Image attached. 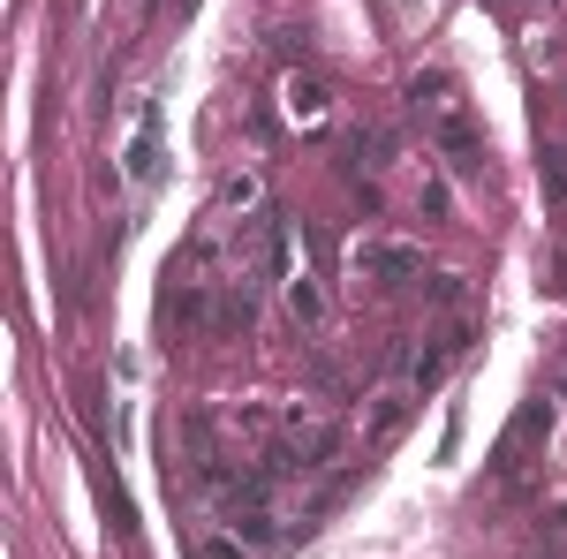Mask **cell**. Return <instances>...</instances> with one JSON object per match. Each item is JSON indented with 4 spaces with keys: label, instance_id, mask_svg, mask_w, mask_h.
Here are the masks:
<instances>
[{
    "label": "cell",
    "instance_id": "cell-1",
    "mask_svg": "<svg viewBox=\"0 0 567 559\" xmlns=\"http://www.w3.org/2000/svg\"><path fill=\"white\" fill-rule=\"evenodd\" d=\"M409 106H416V122L432 130L439 159H446L454 174L484 167V144H477V130H470V99H462V84H454L446 69H424V76L409 84Z\"/></svg>",
    "mask_w": 567,
    "mask_h": 559
},
{
    "label": "cell",
    "instance_id": "cell-2",
    "mask_svg": "<svg viewBox=\"0 0 567 559\" xmlns=\"http://www.w3.org/2000/svg\"><path fill=\"white\" fill-rule=\"evenodd\" d=\"M462 348H470V333L462 325H446V333H432V341H409L401 348V386H439L446 379V363H462Z\"/></svg>",
    "mask_w": 567,
    "mask_h": 559
},
{
    "label": "cell",
    "instance_id": "cell-3",
    "mask_svg": "<svg viewBox=\"0 0 567 559\" xmlns=\"http://www.w3.org/2000/svg\"><path fill=\"white\" fill-rule=\"evenodd\" d=\"M349 272L355 280H416V272H424V250H416V242H355L349 250Z\"/></svg>",
    "mask_w": 567,
    "mask_h": 559
},
{
    "label": "cell",
    "instance_id": "cell-4",
    "mask_svg": "<svg viewBox=\"0 0 567 559\" xmlns=\"http://www.w3.org/2000/svg\"><path fill=\"white\" fill-rule=\"evenodd\" d=\"M159 174H167V144H159V106H144V122L130 136V182L136 189H159Z\"/></svg>",
    "mask_w": 567,
    "mask_h": 559
},
{
    "label": "cell",
    "instance_id": "cell-5",
    "mask_svg": "<svg viewBox=\"0 0 567 559\" xmlns=\"http://www.w3.org/2000/svg\"><path fill=\"white\" fill-rule=\"evenodd\" d=\"M409 408H416V386H401V379L379 386V393H371V416H363V438H371V446H386L393 431L409 424Z\"/></svg>",
    "mask_w": 567,
    "mask_h": 559
},
{
    "label": "cell",
    "instance_id": "cell-6",
    "mask_svg": "<svg viewBox=\"0 0 567 559\" xmlns=\"http://www.w3.org/2000/svg\"><path fill=\"white\" fill-rule=\"evenodd\" d=\"M288 310H296L303 325H326V288H318V272H310V250H303V265H288Z\"/></svg>",
    "mask_w": 567,
    "mask_h": 559
},
{
    "label": "cell",
    "instance_id": "cell-7",
    "mask_svg": "<svg viewBox=\"0 0 567 559\" xmlns=\"http://www.w3.org/2000/svg\"><path fill=\"white\" fill-rule=\"evenodd\" d=\"M258 197H265L258 174H227V182H219V197H213V219H227V213H258Z\"/></svg>",
    "mask_w": 567,
    "mask_h": 559
},
{
    "label": "cell",
    "instance_id": "cell-8",
    "mask_svg": "<svg viewBox=\"0 0 567 559\" xmlns=\"http://www.w3.org/2000/svg\"><path fill=\"white\" fill-rule=\"evenodd\" d=\"M288 122L318 130V122H326V84H310V76H288Z\"/></svg>",
    "mask_w": 567,
    "mask_h": 559
},
{
    "label": "cell",
    "instance_id": "cell-9",
    "mask_svg": "<svg viewBox=\"0 0 567 559\" xmlns=\"http://www.w3.org/2000/svg\"><path fill=\"white\" fill-rule=\"evenodd\" d=\"M197 559H250V545H243V537H235V545H219V537H213V545H205Z\"/></svg>",
    "mask_w": 567,
    "mask_h": 559
}]
</instances>
